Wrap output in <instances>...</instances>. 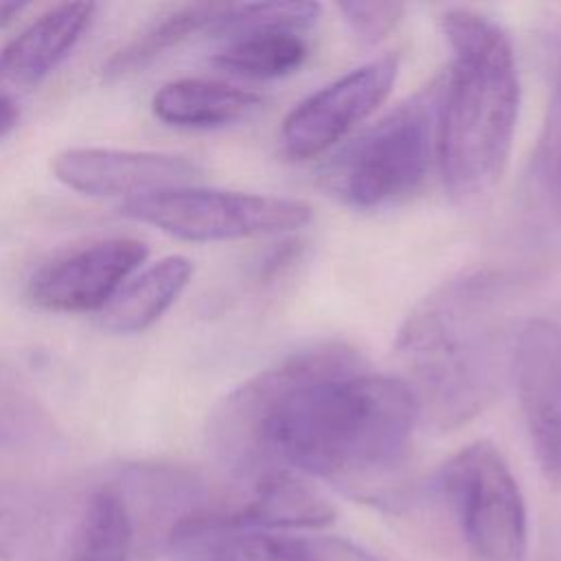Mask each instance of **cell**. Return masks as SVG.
Returning a JSON list of instances; mask_svg holds the SVG:
<instances>
[{
	"label": "cell",
	"mask_w": 561,
	"mask_h": 561,
	"mask_svg": "<svg viewBox=\"0 0 561 561\" xmlns=\"http://www.w3.org/2000/svg\"><path fill=\"white\" fill-rule=\"evenodd\" d=\"M419 419L401 377L368 370L344 342H322L228 392L208 419V445L254 480L289 469L377 493L408 462Z\"/></svg>",
	"instance_id": "obj_1"
},
{
	"label": "cell",
	"mask_w": 561,
	"mask_h": 561,
	"mask_svg": "<svg viewBox=\"0 0 561 561\" xmlns=\"http://www.w3.org/2000/svg\"><path fill=\"white\" fill-rule=\"evenodd\" d=\"M522 291L519 274L478 267L443 280L408 313L394 355L430 425L460 427L493 401L511 373Z\"/></svg>",
	"instance_id": "obj_2"
},
{
	"label": "cell",
	"mask_w": 561,
	"mask_h": 561,
	"mask_svg": "<svg viewBox=\"0 0 561 561\" xmlns=\"http://www.w3.org/2000/svg\"><path fill=\"white\" fill-rule=\"evenodd\" d=\"M451 48L443 75L438 153L443 184L462 206L502 180L519 118V75L511 35L493 18L451 7L440 15Z\"/></svg>",
	"instance_id": "obj_3"
},
{
	"label": "cell",
	"mask_w": 561,
	"mask_h": 561,
	"mask_svg": "<svg viewBox=\"0 0 561 561\" xmlns=\"http://www.w3.org/2000/svg\"><path fill=\"white\" fill-rule=\"evenodd\" d=\"M440 101L443 77H436L346 142L322 169V184L362 210L416 193L438 153Z\"/></svg>",
	"instance_id": "obj_4"
},
{
	"label": "cell",
	"mask_w": 561,
	"mask_h": 561,
	"mask_svg": "<svg viewBox=\"0 0 561 561\" xmlns=\"http://www.w3.org/2000/svg\"><path fill=\"white\" fill-rule=\"evenodd\" d=\"M438 489L478 561H524L528 513L522 489L497 447L476 440L440 469Z\"/></svg>",
	"instance_id": "obj_5"
},
{
	"label": "cell",
	"mask_w": 561,
	"mask_h": 561,
	"mask_svg": "<svg viewBox=\"0 0 561 561\" xmlns=\"http://www.w3.org/2000/svg\"><path fill=\"white\" fill-rule=\"evenodd\" d=\"M118 210L134 221L195 243L294 232L313 219L311 206L300 199L193 184L125 199Z\"/></svg>",
	"instance_id": "obj_6"
},
{
	"label": "cell",
	"mask_w": 561,
	"mask_h": 561,
	"mask_svg": "<svg viewBox=\"0 0 561 561\" xmlns=\"http://www.w3.org/2000/svg\"><path fill=\"white\" fill-rule=\"evenodd\" d=\"M318 15L316 2L230 4L215 28L224 46L213 55V64L243 79L287 77L309 57L305 33Z\"/></svg>",
	"instance_id": "obj_7"
},
{
	"label": "cell",
	"mask_w": 561,
	"mask_h": 561,
	"mask_svg": "<svg viewBox=\"0 0 561 561\" xmlns=\"http://www.w3.org/2000/svg\"><path fill=\"white\" fill-rule=\"evenodd\" d=\"M397 72L399 57L381 55L305 96L283 118V153L307 160L333 149L388 99Z\"/></svg>",
	"instance_id": "obj_8"
},
{
	"label": "cell",
	"mask_w": 561,
	"mask_h": 561,
	"mask_svg": "<svg viewBox=\"0 0 561 561\" xmlns=\"http://www.w3.org/2000/svg\"><path fill=\"white\" fill-rule=\"evenodd\" d=\"M511 375L541 476L561 489V324L530 318L513 342Z\"/></svg>",
	"instance_id": "obj_9"
},
{
	"label": "cell",
	"mask_w": 561,
	"mask_h": 561,
	"mask_svg": "<svg viewBox=\"0 0 561 561\" xmlns=\"http://www.w3.org/2000/svg\"><path fill=\"white\" fill-rule=\"evenodd\" d=\"M169 541L202 561H379L342 537L243 528L230 513L193 511L171 526Z\"/></svg>",
	"instance_id": "obj_10"
},
{
	"label": "cell",
	"mask_w": 561,
	"mask_h": 561,
	"mask_svg": "<svg viewBox=\"0 0 561 561\" xmlns=\"http://www.w3.org/2000/svg\"><path fill=\"white\" fill-rule=\"evenodd\" d=\"M149 254L147 243L110 237L42 265L28 280V300L46 311H103Z\"/></svg>",
	"instance_id": "obj_11"
},
{
	"label": "cell",
	"mask_w": 561,
	"mask_h": 561,
	"mask_svg": "<svg viewBox=\"0 0 561 561\" xmlns=\"http://www.w3.org/2000/svg\"><path fill=\"white\" fill-rule=\"evenodd\" d=\"M55 178L90 197H142L188 186L199 167L186 156L112 147H68L53 158ZM123 199V202H125Z\"/></svg>",
	"instance_id": "obj_12"
},
{
	"label": "cell",
	"mask_w": 561,
	"mask_h": 561,
	"mask_svg": "<svg viewBox=\"0 0 561 561\" xmlns=\"http://www.w3.org/2000/svg\"><path fill=\"white\" fill-rule=\"evenodd\" d=\"M96 7L64 2L50 7L0 48V90H24L46 79L90 26Z\"/></svg>",
	"instance_id": "obj_13"
},
{
	"label": "cell",
	"mask_w": 561,
	"mask_h": 561,
	"mask_svg": "<svg viewBox=\"0 0 561 561\" xmlns=\"http://www.w3.org/2000/svg\"><path fill=\"white\" fill-rule=\"evenodd\" d=\"M230 517L243 528L296 533L329 526L335 519V508L300 473L274 469L254 480L250 502L232 511Z\"/></svg>",
	"instance_id": "obj_14"
},
{
	"label": "cell",
	"mask_w": 561,
	"mask_h": 561,
	"mask_svg": "<svg viewBox=\"0 0 561 561\" xmlns=\"http://www.w3.org/2000/svg\"><path fill=\"white\" fill-rule=\"evenodd\" d=\"M263 99L241 85L186 77L164 83L151 99L158 121L184 129H215L239 123L254 114Z\"/></svg>",
	"instance_id": "obj_15"
},
{
	"label": "cell",
	"mask_w": 561,
	"mask_h": 561,
	"mask_svg": "<svg viewBox=\"0 0 561 561\" xmlns=\"http://www.w3.org/2000/svg\"><path fill=\"white\" fill-rule=\"evenodd\" d=\"M193 276L186 256L171 254L134 274L101 311V327L110 333L131 335L158 322L180 298Z\"/></svg>",
	"instance_id": "obj_16"
},
{
	"label": "cell",
	"mask_w": 561,
	"mask_h": 561,
	"mask_svg": "<svg viewBox=\"0 0 561 561\" xmlns=\"http://www.w3.org/2000/svg\"><path fill=\"white\" fill-rule=\"evenodd\" d=\"M230 2H193L169 9L142 26L129 42H125L103 66L105 79H121L142 70L158 57L178 48L188 37L219 26Z\"/></svg>",
	"instance_id": "obj_17"
},
{
	"label": "cell",
	"mask_w": 561,
	"mask_h": 561,
	"mask_svg": "<svg viewBox=\"0 0 561 561\" xmlns=\"http://www.w3.org/2000/svg\"><path fill=\"white\" fill-rule=\"evenodd\" d=\"M134 548V522L123 495L101 489L90 495L79 519L68 561H127Z\"/></svg>",
	"instance_id": "obj_18"
},
{
	"label": "cell",
	"mask_w": 561,
	"mask_h": 561,
	"mask_svg": "<svg viewBox=\"0 0 561 561\" xmlns=\"http://www.w3.org/2000/svg\"><path fill=\"white\" fill-rule=\"evenodd\" d=\"M528 182L535 202L561 224V101L552 96L533 149Z\"/></svg>",
	"instance_id": "obj_19"
},
{
	"label": "cell",
	"mask_w": 561,
	"mask_h": 561,
	"mask_svg": "<svg viewBox=\"0 0 561 561\" xmlns=\"http://www.w3.org/2000/svg\"><path fill=\"white\" fill-rule=\"evenodd\" d=\"M335 7L351 33L364 44L383 39L405 11L401 2H337Z\"/></svg>",
	"instance_id": "obj_20"
},
{
	"label": "cell",
	"mask_w": 561,
	"mask_h": 561,
	"mask_svg": "<svg viewBox=\"0 0 561 561\" xmlns=\"http://www.w3.org/2000/svg\"><path fill=\"white\" fill-rule=\"evenodd\" d=\"M546 72L552 85V99L561 101V31H548L541 42Z\"/></svg>",
	"instance_id": "obj_21"
},
{
	"label": "cell",
	"mask_w": 561,
	"mask_h": 561,
	"mask_svg": "<svg viewBox=\"0 0 561 561\" xmlns=\"http://www.w3.org/2000/svg\"><path fill=\"white\" fill-rule=\"evenodd\" d=\"M20 121V107L13 99V94H7L0 90V138L7 136Z\"/></svg>",
	"instance_id": "obj_22"
},
{
	"label": "cell",
	"mask_w": 561,
	"mask_h": 561,
	"mask_svg": "<svg viewBox=\"0 0 561 561\" xmlns=\"http://www.w3.org/2000/svg\"><path fill=\"white\" fill-rule=\"evenodd\" d=\"M2 388H4V379H2V373H0V394H2Z\"/></svg>",
	"instance_id": "obj_23"
}]
</instances>
